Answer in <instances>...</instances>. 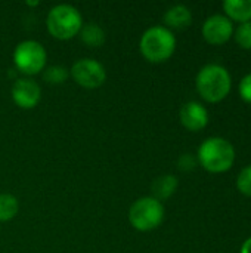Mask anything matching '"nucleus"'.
I'll list each match as a JSON object with an SVG mask.
<instances>
[{
	"label": "nucleus",
	"mask_w": 251,
	"mask_h": 253,
	"mask_svg": "<svg viewBox=\"0 0 251 253\" xmlns=\"http://www.w3.org/2000/svg\"><path fill=\"white\" fill-rule=\"evenodd\" d=\"M46 27L52 37L58 40H70L80 33L83 18L77 7L71 4H58L47 13Z\"/></svg>",
	"instance_id": "obj_4"
},
{
	"label": "nucleus",
	"mask_w": 251,
	"mask_h": 253,
	"mask_svg": "<svg viewBox=\"0 0 251 253\" xmlns=\"http://www.w3.org/2000/svg\"><path fill=\"white\" fill-rule=\"evenodd\" d=\"M163 219L164 206L152 196L141 197L130 206L129 221L138 231H152L161 225Z\"/></svg>",
	"instance_id": "obj_5"
},
{
	"label": "nucleus",
	"mask_w": 251,
	"mask_h": 253,
	"mask_svg": "<svg viewBox=\"0 0 251 253\" xmlns=\"http://www.w3.org/2000/svg\"><path fill=\"white\" fill-rule=\"evenodd\" d=\"M180 123L191 132L203 130L209 123V111L200 102H186L179 113Z\"/></svg>",
	"instance_id": "obj_10"
},
{
	"label": "nucleus",
	"mask_w": 251,
	"mask_h": 253,
	"mask_svg": "<svg viewBox=\"0 0 251 253\" xmlns=\"http://www.w3.org/2000/svg\"><path fill=\"white\" fill-rule=\"evenodd\" d=\"M175 49L176 37L169 28L161 25L148 28L139 42V50L142 56L152 64H160L170 59V56L175 53Z\"/></svg>",
	"instance_id": "obj_3"
},
{
	"label": "nucleus",
	"mask_w": 251,
	"mask_h": 253,
	"mask_svg": "<svg viewBox=\"0 0 251 253\" xmlns=\"http://www.w3.org/2000/svg\"><path fill=\"white\" fill-rule=\"evenodd\" d=\"M19 205L15 196L0 194V222H7L13 219L18 213Z\"/></svg>",
	"instance_id": "obj_15"
},
{
	"label": "nucleus",
	"mask_w": 251,
	"mask_h": 253,
	"mask_svg": "<svg viewBox=\"0 0 251 253\" xmlns=\"http://www.w3.org/2000/svg\"><path fill=\"white\" fill-rule=\"evenodd\" d=\"M235 42L243 47V49H251V21L243 22L238 25L235 30Z\"/></svg>",
	"instance_id": "obj_17"
},
{
	"label": "nucleus",
	"mask_w": 251,
	"mask_h": 253,
	"mask_svg": "<svg viewBox=\"0 0 251 253\" xmlns=\"http://www.w3.org/2000/svg\"><path fill=\"white\" fill-rule=\"evenodd\" d=\"M195 165H197V159L192 154H183L178 162V168L183 172L192 170L195 168Z\"/></svg>",
	"instance_id": "obj_20"
},
{
	"label": "nucleus",
	"mask_w": 251,
	"mask_h": 253,
	"mask_svg": "<svg viewBox=\"0 0 251 253\" xmlns=\"http://www.w3.org/2000/svg\"><path fill=\"white\" fill-rule=\"evenodd\" d=\"M195 84L203 99L207 102H219L229 95L232 80L225 67L219 64H209L198 71Z\"/></svg>",
	"instance_id": "obj_1"
},
{
	"label": "nucleus",
	"mask_w": 251,
	"mask_h": 253,
	"mask_svg": "<svg viewBox=\"0 0 251 253\" xmlns=\"http://www.w3.org/2000/svg\"><path fill=\"white\" fill-rule=\"evenodd\" d=\"M71 76L74 82L84 89L101 87L107 79V71L101 62L92 58H83L72 64Z\"/></svg>",
	"instance_id": "obj_7"
},
{
	"label": "nucleus",
	"mask_w": 251,
	"mask_h": 253,
	"mask_svg": "<svg viewBox=\"0 0 251 253\" xmlns=\"http://www.w3.org/2000/svg\"><path fill=\"white\" fill-rule=\"evenodd\" d=\"M192 22V13L191 10L183 6V4H176L172 6L166 13H164V24L170 28L175 30H183L186 27H189ZM166 27V28H167Z\"/></svg>",
	"instance_id": "obj_11"
},
{
	"label": "nucleus",
	"mask_w": 251,
	"mask_h": 253,
	"mask_svg": "<svg viewBox=\"0 0 251 253\" xmlns=\"http://www.w3.org/2000/svg\"><path fill=\"white\" fill-rule=\"evenodd\" d=\"M47 53L41 43L36 40L21 42L13 52V62L18 71L25 76H36L46 68Z\"/></svg>",
	"instance_id": "obj_6"
},
{
	"label": "nucleus",
	"mask_w": 251,
	"mask_h": 253,
	"mask_svg": "<svg viewBox=\"0 0 251 253\" xmlns=\"http://www.w3.org/2000/svg\"><path fill=\"white\" fill-rule=\"evenodd\" d=\"M68 70L61 65H50L43 70V79L50 84H62L68 79Z\"/></svg>",
	"instance_id": "obj_16"
},
{
	"label": "nucleus",
	"mask_w": 251,
	"mask_h": 253,
	"mask_svg": "<svg viewBox=\"0 0 251 253\" xmlns=\"http://www.w3.org/2000/svg\"><path fill=\"white\" fill-rule=\"evenodd\" d=\"M241 253H251V237L244 242V245L241 248Z\"/></svg>",
	"instance_id": "obj_21"
},
{
	"label": "nucleus",
	"mask_w": 251,
	"mask_h": 253,
	"mask_svg": "<svg viewBox=\"0 0 251 253\" xmlns=\"http://www.w3.org/2000/svg\"><path fill=\"white\" fill-rule=\"evenodd\" d=\"M197 159L206 170L212 173H222L232 168L235 162V150L225 138L213 136L200 145Z\"/></svg>",
	"instance_id": "obj_2"
},
{
	"label": "nucleus",
	"mask_w": 251,
	"mask_h": 253,
	"mask_svg": "<svg viewBox=\"0 0 251 253\" xmlns=\"http://www.w3.org/2000/svg\"><path fill=\"white\" fill-rule=\"evenodd\" d=\"M223 10L229 19L241 24L251 21V0H226L223 3Z\"/></svg>",
	"instance_id": "obj_12"
},
{
	"label": "nucleus",
	"mask_w": 251,
	"mask_h": 253,
	"mask_svg": "<svg viewBox=\"0 0 251 253\" xmlns=\"http://www.w3.org/2000/svg\"><path fill=\"white\" fill-rule=\"evenodd\" d=\"M240 96L243 101L251 104V73L244 76L240 82Z\"/></svg>",
	"instance_id": "obj_19"
},
{
	"label": "nucleus",
	"mask_w": 251,
	"mask_h": 253,
	"mask_svg": "<svg viewBox=\"0 0 251 253\" xmlns=\"http://www.w3.org/2000/svg\"><path fill=\"white\" fill-rule=\"evenodd\" d=\"M178 188V179L176 176L173 175H163V176H158L154 182H152V197L157 199L158 202L161 200H166L169 197H172L175 194Z\"/></svg>",
	"instance_id": "obj_13"
},
{
	"label": "nucleus",
	"mask_w": 251,
	"mask_h": 253,
	"mask_svg": "<svg viewBox=\"0 0 251 253\" xmlns=\"http://www.w3.org/2000/svg\"><path fill=\"white\" fill-rule=\"evenodd\" d=\"M237 187L240 190V193H243L244 196L251 197V165L247 168H244L237 178Z\"/></svg>",
	"instance_id": "obj_18"
},
{
	"label": "nucleus",
	"mask_w": 251,
	"mask_h": 253,
	"mask_svg": "<svg viewBox=\"0 0 251 253\" xmlns=\"http://www.w3.org/2000/svg\"><path fill=\"white\" fill-rule=\"evenodd\" d=\"M234 33L232 21L225 15H213L206 19L203 25V37L210 44L226 43Z\"/></svg>",
	"instance_id": "obj_8"
},
{
	"label": "nucleus",
	"mask_w": 251,
	"mask_h": 253,
	"mask_svg": "<svg viewBox=\"0 0 251 253\" xmlns=\"http://www.w3.org/2000/svg\"><path fill=\"white\" fill-rule=\"evenodd\" d=\"M27 4H30V6H37L38 1H27Z\"/></svg>",
	"instance_id": "obj_22"
},
{
	"label": "nucleus",
	"mask_w": 251,
	"mask_h": 253,
	"mask_svg": "<svg viewBox=\"0 0 251 253\" xmlns=\"http://www.w3.org/2000/svg\"><path fill=\"white\" fill-rule=\"evenodd\" d=\"M41 96L40 86L33 79H18L12 86V99L22 110L34 108Z\"/></svg>",
	"instance_id": "obj_9"
},
{
	"label": "nucleus",
	"mask_w": 251,
	"mask_h": 253,
	"mask_svg": "<svg viewBox=\"0 0 251 253\" xmlns=\"http://www.w3.org/2000/svg\"><path fill=\"white\" fill-rule=\"evenodd\" d=\"M78 34L81 37V42L84 44H87L89 47H101L105 43V39H107L105 31L102 30V27L95 24V22L83 24Z\"/></svg>",
	"instance_id": "obj_14"
}]
</instances>
